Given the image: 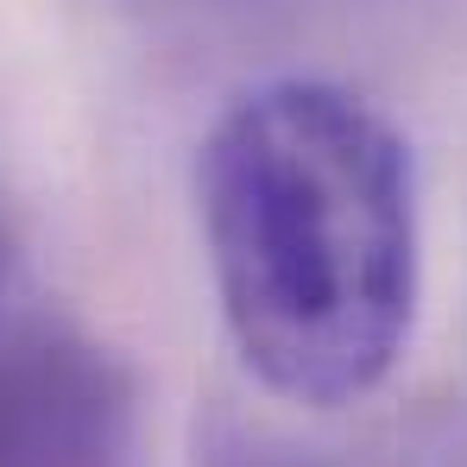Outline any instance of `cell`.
Wrapping results in <instances>:
<instances>
[{
	"instance_id": "6da1fadb",
	"label": "cell",
	"mask_w": 467,
	"mask_h": 467,
	"mask_svg": "<svg viewBox=\"0 0 467 467\" xmlns=\"http://www.w3.org/2000/svg\"><path fill=\"white\" fill-rule=\"evenodd\" d=\"M196 209L240 360L291 404H354L417 316L410 146L354 88L259 82L196 152Z\"/></svg>"
},
{
	"instance_id": "7a4b0ae2",
	"label": "cell",
	"mask_w": 467,
	"mask_h": 467,
	"mask_svg": "<svg viewBox=\"0 0 467 467\" xmlns=\"http://www.w3.org/2000/svg\"><path fill=\"white\" fill-rule=\"evenodd\" d=\"M140 386L64 316L0 322V467H127Z\"/></svg>"
},
{
	"instance_id": "3957f363",
	"label": "cell",
	"mask_w": 467,
	"mask_h": 467,
	"mask_svg": "<svg viewBox=\"0 0 467 467\" xmlns=\"http://www.w3.org/2000/svg\"><path fill=\"white\" fill-rule=\"evenodd\" d=\"M196 467H316V462L297 455L291 442L228 417V410H209L196 423Z\"/></svg>"
}]
</instances>
